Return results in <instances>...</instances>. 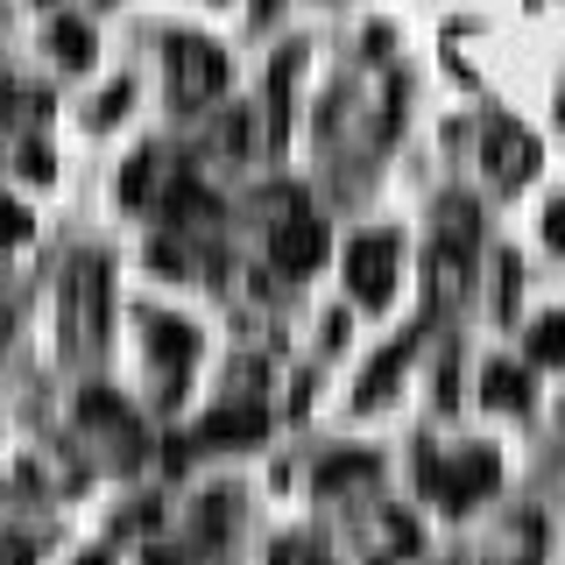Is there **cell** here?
<instances>
[{
    "label": "cell",
    "instance_id": "cell-1",
    "mask_svg": "<svg viewBox=\"0 0 565 565\" xmlns=\"http://www.w3.org/2000/svg\"><path fill=\"white\" fill-rule=\"evenodd\" d=\"M388 282H396V234H367V241H353V290H361L367 305H382Z\"/></svg>",
    "mask_w": 565,
    "mask_h": 565
},
{
    "label": "cell",
    "instance_id": "cell-2",
    "mask_svg": "<svg viewBox=\"0 0 565 565\" xmlns=\"http://www.w3.org/2000/svg\"><path fill=\"white\" fill-rule=\"evenodd\" d=\"M220 78H226V64L212 57V50L177 43V93H184V99H212V93H220Z\"/></svg>",
    "mask_w": 565,
    "mask_h": 565
},
{
    "label": "cell",
    "instance_id": "cell-3",
    "mask_svg": "<svg viewBox=\"0 0 565 565\" xmlns=\"http://www.w3.org/2000/svg\"><path fill=\"white\" fill-rule=\"evenodd\" d=\"M494 177H509V184H516V177H530V135H516V128H494Z\"/></svg>",
    "mask_w": 565,
    "mask_h": 565
},
{
    "label": "cell",
    "instance_id": "cell-4",
    "mask_svg": "<svg viewBox=\"0 0 565 565\" xmlns=\"http://www.w3.org/2000/svg\"><path fill=\"white\" fill-rule=\"evenodd\" d=\"M544 234H552V241H558V247H565V199H558V205H552V220H544Z\"/></svg>",
    "mask_w": 565,
    "mask_h": 565
}]
</instances>
